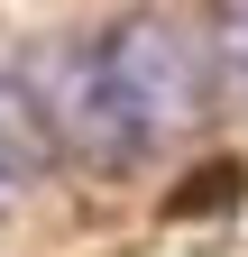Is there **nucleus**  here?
Segmentation results:
<instances>
[{"label": "nucleus", "instance_id": "7ed1b4c3", "mask_svg": "<svg viewBox=\"0 0 248 257\" xmlns=\"http://www.w3.org/2000/svg\"><path fill=\"white\" fill-rule=\"evenodd\" d=\"M46 166H55V147H46V128H37V101H28L19 74H0V211H10Z\"/></svg>", "mask_w": 248, "mask_h": 257}, {"label": "nucleus", "instance_id": "f257e3e1", "mask_svg": "<svg viewBox=\"0 0 248 257\" xmlns=\"http://www.w3.org/2000/svg\"><path fill=\"white\" fill-rule=\"evenodd\" d=\"M101 74H110V101L119 119L138 128V147L184 138L202 110H211V74H202V37L166 10H129L101 37Z\"/></svg>", "mask_w": 248, "mask_h": 257}, {"label": "nucleus", "instance_id": "f03ea898", "mask_svg": "<svg viewBox=\"0 0 248 257\" xmlns=\"http://www.w3.org/2000/svg\"><path fill=\"white\" fill-rule=\"evenodd\" d=\"M19 83H28V101H37V128H46L55 156H83V166H129L138 156V128L119 119L92 37H46L19 64Z\"/></svg>", "mask_w": 248, "mask_h": 257}, {"label": "nucleus", "instance_id": "20e7f679", "mask_svg": "<svg viewBox=\"0 0 248 257\" xmlns=\"http://www.w3.org/2000/svg\"><path fill=\"white\" fill-rule=\"evenodd\" d=\"M202 74H211V101L248 119V0H202Z\"/></svg>", "mask_w": 248, "mask_h": 257}]
</instances>
